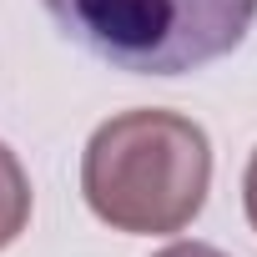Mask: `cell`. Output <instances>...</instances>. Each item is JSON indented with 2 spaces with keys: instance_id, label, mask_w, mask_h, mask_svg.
<instances>
[{
  "instance_id": "6da1fadb",
  "label": "cell",
  "mask_w": 257,
  "mask_h": 257,
  "mask_svg": "<svg viewBox=\"0 0 257 257\" xmlns=\"http://www.w3.org/2000/svg\"><path fill=\"white\" fill-rule=\"evenodd\" d=\"M212 187V147L177 111H121L96 126L81 157L86 207L132 237H167L197 222Z\"/></svg>"
},
{
  "instance_id": "7a4b0ae2",
  "label": "cell",
  "mask_w": 257,
  "mask_h": 257,
  "mask_svg": "<svg viewBox=\"0 0 257 257\" xmlns=\"http://www.w3.org/2000/svg\"><path fill=\"white\" fill-rule=\"evenodd\" d=\"M96 61L137 76H182L222 61L257 21V0H41Z\"/></svg>"
},
{
  "instance_id": "3957f363",
  "label": "cell",
  "mask_w": 257,
  "mask_h": 257,
  "mask_svg": "<svg viewBox=\"0 0 257 257\" xmlns=\"http://www.w3.org/2000/svg\"><path fill=\"white\" fill-rule=\"evenodd\" d=\"M31 222V177L21 157L0 142V252H6Z\"/></svg>"
},
{
  "instance_id": "277c9868",
  "label": "cell",
  "mask_w": 257,
  "mask_h": 257,
  "mask_svg": "<svg viewBox=\"0 0 257 257\" xmlns=\"http://www.w3.org/2000/svg\"><path fill=\"white\" fill-rule=\"evenodd\" d=\"M242 207H247V222H252V232H257V152H252L247 177H242Z\"/></svg>"
},
{
  "instance_id": "5b68a950",
  "label": "cell",
  "mask_w": 257,
  "mask_h": 257,
  "mask_svg": "<svg viewBox=\"0 0 257 257\" xmlns=\"http://www.w3.org/2000/svg\"><path fill=\"white\" fill-rule=\"evenodd\" d=\"M157 257H227V252H217V247H207V242H172V247L157 252Z\"/></svg>"
}]
</instances>
